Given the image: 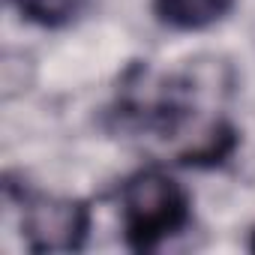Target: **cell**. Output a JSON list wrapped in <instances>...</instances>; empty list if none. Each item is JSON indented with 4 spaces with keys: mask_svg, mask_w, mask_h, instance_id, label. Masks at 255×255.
<instances>
[{
    "mask_svg": "<svg viewBox=\"0 0 255 255\" xmlns=\"http://www.w3.org/2000/svg\"><path fill=\"white\" fill-rule=\"evenodd\" d=\"M6 3L27 24L45 27V30H57V27L72 24L87 9L90 0H6Z\"/></svg>",
    "mask_w": 255,
    "mask_h": 255,
    "instance_id": "cell-4",
    "label": "cell"
},
{
    "mask_svg": "<svg viewBox=\"0 0 255 255\" xmlns=\"http://www.w3.org/2000/svg\"><path fill=\"white\" fill-rule=\"evenodd\" d=\"M249 249H252V252H255V228H252V231H249Z\"/></svg>",
    "mask_w": 255,
    "mask_h": 255,
    "instance_id": "cell-5",
    "label": "cell"
},
{
    "mask_svg": "<svg viewBox=\"0 0 255 255\" xmlns=\"http://www.w3.org/2000/svg\"><path fill=\"white\" fill-rule=\"evenodd\" d=\"M123 240L132 252H156L192 222V195L162 168H141L120 186Z\"/></svg>",
    "mask_w": 255,
    "mask_h": 255,
    "instance_id": "cell-1",
    "label": "cell"
},
{
    "mask_svg": "<svg viewBox=\"0 0 255 255\" xmlns=\"http://www.w3.org/2000/svg\"><path fill=\"white\" fill-rule=\"evenodd\" d=\"M6 195L18 201L21 207V237L30 252H78L84 249L90 237V207L81 198L66 195H45L21 186L12 192L6 186Z\"/></svg>",
    "mask_w": 255,
    "mask_h": 255,
    "instance_id": "cell-2",
    "label": "cell"
},
{
    "mask_svg": "<svg viewBox=\"0 0 255 255\" xmlns=\"http://www.w3.org/2000/svg\"><path fill=\"white\" fill-rule=\"evenodd\" d=\"M237 0H150L156 21L168 30L195 33L228 18Z\"/></svg>",
    "mask_w": 255,
    "mask_h": 255,
    "instance_id": "cell-3",
    "label": "cell"
}]
</instances>
